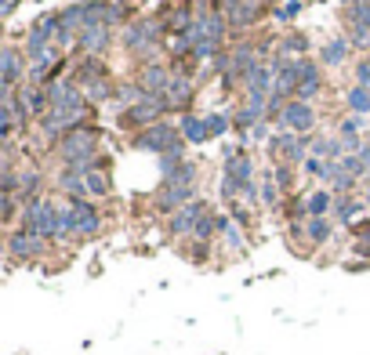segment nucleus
Segmentation results:
<instances>
[{"label": "nucleus", "instance_id": "f704fd0d", "mask_svg": "<svg viewBox=\"0 0 370 355\" xmlns=\"http://www.w3.org/2000/svg\"><path fill=\"white\" fill-rule=\"evenodd\" d=\"M207 123H211V135L214 138H222V135L232 131V116H225V113H207Z\"/></svg>", "mask_w": 370, "mask_h": 355}, {"label": "nucleus", "instance_id": "49530a36", "mask_svg": "<svg viewBox=\"0 0 370 355\" xmlns=\"http://www.w3.org/2000/svg\"><path fill=\"white\" fill-rule=\"evenodd\" d=\"M366 207H370V178H366Z\"/></svg>", "mask_w": 370, "mask_h": 355}, {"label": "nucleus", "instance_id": "f3484780", "mask_svg": "<svg viewBox=\"0 0 370 355\" xmlns=\"http://www.w3.org/2000/svg\"><path fill=\"white\" fill-rule=\"evenodd\" d=\"M145 98V91L138 87V84H120L116 87V94H113V102H109V109L116 113V116H128L138 102Z\"/></svg>", "mask_w": 370, "mask_h": 355}, {"label": "nucleus", "instance_id": "20e7f679", "mask_svg": "<svg viewBox=\"0 0 370 355\" xmlns=\"http://www.w3.org/2000/svg\"><path fill=\"white\" fill-rule=\"evenodd\" d=\"M47 98H51V113H80L87 109V98H84V87L73 80V77H62L47 87Z\"/></svg>", "mask_w": 370, "mask_h": 355}, {"label": "nucleus", "instance_id": "473e14b6", "mask_svg": "<svg viewBox=\"0 0 370 355\" xmlns=\"http://www.w3.org/2000/svg\"><path fill=\"white\" fill-rule=\"evenodd\" d=\"M298 15H301V0H284V4H276V8H272V18H276V22H284V26L294 22Z\"/></svg>", "mask_w": 370, "mask_h": 355}, {"label": "nucleus", "instance_id": "37998d69", "mask_svg": "<svg viewBox=\"0 0 370 355\" xmlns=\"http://www.w3.org/2000/svg\"><path fill=\"white\" fill-rule=\"evenodd\" d=\"M337 135H359V120L356 116H345L342 123H337Z\"/></svg>", "mask_w": 370, "mask_h": 355}, {"label": "nucleus", "instance_id": "a18cd8bd", "mask_svg": "<svg viewBox=\"0 0 370 355\" xmlns=\"http://www.w3.org/2000/svg\"><path fill=\"white\" fill-rule=\"evenodd\" d=\"M359 159H363V167H366V174H370V145H363V152H359Z\"/></svg>", "mask_w": 370, "mask_h": 355}, {"label": "nucleus", "instance_id": "4c0bfd02", "mask_svg": "<svg viewBox=\"0 0 370 355\" xmlns=\"http://www.w3.org/2000/svg\"><path fill=\"white\" fill-rule=\"evenodd\" d=\"M349 44L359 51H370V26H349Z\"/></svg>", "mask_w": 370, "mask_h": 355}, {"label": "nucleus", "instance_id": "6ab92c4d", "mask_svg": "<svg viewBox=\"0 0 370 355\" xmlns=\"http://www.w3.org/2000/svg\"><path fill=\"white\" fill-rule=\"evenodd\" d=\"M258 11H262V4H254V0H243V4H236V8L225 11V15H229V26L243 33V29H251V26L258 22Z\"/></svg>", "mask_w": 370, "mask_h": 355}, {"label": "nucleus", "instance_id": "f03ea898", "mask_svg": "<svg viewBox=\"0 0 370 355\" xmlns=\"http://www.w3.org/2000/svg\"><path fill=\"white\" fill-rule=\"evenodd\" d=\"M102 131L95 123H84L77 131H69L62 142H55V156L62 164H73V159H84V156H95V145H99Z\"/></svg>", "mask_w": 370, "mask_h": 355}, {"label": "nucleus", "instance_id": "0eeeda50", "mask_svg": "<svg viewBox=\"0 0 370 355\" xmlns=\"http://www.w3.org/2000/svg\"><path fill=\"white\" fill-rule=\"evenodd\" d=\"M8 254H11V261H37L40 254H47V240L37 232L18 229L8 236Z\"/></svg>", "mask_w": 370, "mask_h": 355}, {"label": "nucleus", "instance_id": "7ed1b4c3", "mask_svg": "<svg viewBox=\"0 0 370 355\" xmlns=\"http://www.w3.org/2000/svg\"><path fill=\"white\" fill-rule=\"evenodd\" d=\"M193 98H196V80L181 69V62H171V84H167V91H164L167 109H178V113L185 116V113H193V109H189Z\"/></svg>", "mask_w": 370, "mask_h": 355}, {"label": "nucleus", "instance_id": "c9c22d12", "mask_svg": "<svg viewBox=\"0 0 370 355\" xmlns=\"http://www.w3.org/2000/svg\"><path fill=\"white\" fill-rule=\"evenodd\" d=\"M222 236H225V243H229V247H232L236 254H243V250H247V240H243V225L229 221V229H225Z\"/></svg>", "mask_w": 370, "mask_h": 355}, {"label": "nucleus", "instance_id": "79ce46f5", "mask_svg": "<svg viewBox=\"0 0 370 355\" xmlns=\"http://www.w3.org/2000/svg\"><path fill=\"white\" fill-rule=\"evenodd\" d=\"M0 200H4V225H11L18 214V196H0Z\"/></svg>", "mask_w": 370, "mask_h": 355}, {"label": "nucleus", "instance_id": "ea45409f", "mask_svg": "<svg viewBox=\"0 0 370 355\" xmlns=\"http://www.w3.org/2000/svg\"><path fill=\"white\" fill-rule=\"evenodd\" d=\"M272 178H276V185H280V192H291V188H294V171H291V164H276Z\"/></svg>", "mask_w": 370, "mask_h": 355}, {"label": "nucleus", "instance_id": "58836bf2", "mask_svg": "<svg viewBox=\"0 0 370 355\" xmlns=\"http://www.w3.org/2000/svg\"><path fill=\"white\" fill-rule=\"evenodd\" d=\"M327 188H330V192H352V188H356V178H352V174H345L342 167H337Z\"/></svg>", "mask_w": 370, "mask_h": 355}, {"label": "nucleus", "instance_id": "4be33fe9", "mask_svg": "<svg viewBox=\"0 0 370 355\" xmlns=\"http://www.w3.org/2000/svg\"><path fill=\"white\" fill-rule=\"evenodd\" d=\"M109 174L99 167V171H91V174H84V200H102V196H109Z\"/></svg>", "mask_w": 370, "mask_h": 355}, {"label": "nucleus", "instance_id": "a211bd4d", "mask_svg": "<svg viewBox=\"0 0 370 355\" xmlns=\"http://www.w3.org/2000/svg\"><path fill=\"white\" fill-rule=\"evenodd\" d=\"M102 77H109V69H106V62L102 58H87V55H80L77 58V66H73V80L84 87V84H91V80H102Z\"/></svg>", "mask_w": 370, "mask_h": 355}, {"label": "nucleus", "instance_id": "2f4dec72", "mask_svg": "<svg viewBox=\"0 0 370 355\" xmlns=\"http://www.w3.org/2000/svg\"><path fill=\"white\" fill-rule=\"evenodd\" d=\"M164 181H174V185H196V164H193V159H181L178 171H174L171 178H164Z\"/></svg>", "mask_w": 370, "mask_h": 355}, {"label": "nucleus", "instance_id": "a19ab883", "mask_svg": "<svg viewBox=\"0 0 370 355\" xmlns=\"http://www.w3.org/2000/svg\"><path fill=\"white\" fill-rule=\"evenodd\" d=\"M356 84H359V87H370V58L356 62Z\"/></svg>", "mask_w": 370, "mask_h": 355}, {"label": "nucleus", "instance_id": "f257e3e1", "mask_svg": "<svg viewBox=\"0 0 370 355\" xmlns=\"http://www.w3.org/2000/svg\"><path fill=\"white\" fill-rule=\"evenodd\" d=\"M135 149L142 152H157V156H167V152H181L185 156V138L174 123L160 120V123H152L145 127L142 135H135Z\"/></svg>", "mask_w": 370, "mask_h": 355}, {"label": "nucleus", "instance_id": "1a4fd4ad", "mask_svg": "<svg viewBox=\"0 0 370 355\" xmlns=\"http://www.w3.org/2000/svg\"><path fill=\"white\" fill-rule=\"evenodd\" d=\"M193 200H196V185H174V181H164L160 192H157V210L171 218L174 210H181L185 203H193Z\"/></svg>", "mask_w": 370, "mask_h": 355}, {"label": "nucleus", "instance_id": "2eb2a0df", "mask_svg": "<svg viewBox=\"0 0 370 355\" xmlns=\"http://www.w3.org/2000/svg\"><path fill=\"white\" fill-rule=\"evenodd\" d=\"M272 87H276V73H272L269 62H262V66H254L251 73L243 77V91L247 94H272Z\"/></svg>", "mask_w": 370, "mask_h": 355}, {"label": "nucleus", "instance_id": "c85d7f7f", "mask_svg": "<svg viewBox=\"0 0 370 355\" xmlns=\"http://www.w3.org/2000/svg\"><path fill=\"white\" fill-rule=\"evenodd\" d=\"M305 236H308V243H327L330 240V218H308L305 221Z\"/></svg>", "mask_w": 370, "mask_h": 355}, {"label": "nucleus", "instance_id": "b1692460", "mask_svg": "<svg viewBox=\"0 0 370 355\" xmlns=\"http://www.w3.org/2000/svg\"><path fill=\"white\" fill-rule=\"evenodd\" d=\"M40 185H44V178H40V171H37V167L22 171V174H18V200H22V203L37 200V196H40Z\"/></svg>", "mask_w": 370, "mask_h": 355}, {"label": "nucleus", "instance_id": "9d476101", "mask_svg": "<svg viewBox=\"0 0 370 355\" xmlns=\"http://www.w3.org/2000/svg\"><path fill=\"white\" fill-rule=\"evenodd\" d=\"M109 47H113V29L109 26H87L77 37V51L87 55V58H102Z\"/></svg>", "mask_w": 370, "mask_h": 355}, {"label": "nucleus", "instance_id": "39448f33", "mask_svg": "<svg viewBox=\"0 0 370 355\" xmlns=\"http://www.w3.org/2000/svg\"><path fill=\"white\" fill-rule=\"evenodd\" d=\"M167 116V102H164V94H145V98L128 113V116H120L123 127H138V131H145V127L152 123H160Z\"/></svg>", "mask_w": 370, "mask_h": 355}, {"label": "nucleus", "instance_id": "4468645a", "mask_svg": "<svg viewBox=\"0 0 370 355\" xmlns=\"http://www.w3.org/2000/svg\"><path fill=\"white\" fill-rule=\"evenodd\" d=\"M178 131H181L185 145H203L207 138H214V135H211V123H207V116H196V113H185V116H178Z\"/></svg>", "mask_w": 370, "mask_h": 355}, {"label": "nucleus", "instance_id": "a878e982", "mask_svg": "<svg viewBox=\"0 0 370 355\" xmlns=\"http://www.w3.org/2000/svg\"><path fill=\"white\" fill-rule=\"evenodd\" d=\"M345 102H349V113L352 116H366L370 113V87H349V94H345Z\"/></svg>", "mask_w": 370, "mask_h": 355}, {"label": "nucleus", "instance_id": "72a5a7b5", "mask_svg": "<svg viewBox=\"0 0 370 355\" xmlns=\"http://www.w3.org/2000/svg\"><path fill=\"white\" fill-rule=\"evenodd\" d=\"M337 167H342L345 174H352L356 181H359V178H370V174H366V167H363V159H359V152H349V156H342V159H337Z\"/></svg>", "mask_w": 370, "mask_h": 355}, {"label": "nucleus", "instance_id": "9b49d317", "mask_svg": "<svg viewBox=\"0 0 370 355\" xmlns=\"http://www.w3.org/2000/svg\"><path fill=\"white\" fill-rule=\"evenodd\" d=\"M203 214H207V203H203V200H193V203H185L181 210H174V214L167 218L171 236H193Z\"/></svg>", "mask_w": 370, "mask_h": 355}, {"label": "nucleus", "instance_id": "423d86ee", "mask_svg": "<svg viewBox=\"0 0 370 355\" xmlns=\"http://www.w3.org/2000/svg\"><path fill=\"white\" fill-rule=\"evenodd\" d=\"M69 214H73V236L77 240H91L102 232V214L91 200H66Z\"/></svg>", "mask_w": 370, "mask_h": 355}, {"label": "nucleus", "instance_id": "aec40b11", "mask_svg": "<svg viewBox=\"0 0 370 355\" xmlns=\"http://www.w3.org/2000/svg\"><path fill=\"white\" fill-rule=\"evenodd\" d=\"M337 200H334V192L323 185V188H313L305 196V207H308V218H327L330 214V207H334Z\"/></svg>", "mask_w": 370, "mask_h": 355}, {"label": "nucleus", "instance_id": "7c9ffc66", "mask_svg": "<svg viewBox=\"0 0 370 355\" xmlns=\"http://www.w3.org/2000/svg\"><path fill=\"white\" fill-rule=\"evenodd\" d=\"M258 200H262V207H276V203H280V185H276L272 174H262V181H258Z\"/></svg>", "mask_w": 370, "mask_h": 355}, {"label": "nucleus", "instance_id": "e433bc0d", "mask_svg": "<svg viewBox=\"0 0 370 355\" xmlns=\"http://www.w3.org/2000/svg\"><path fill=\"white\" fill-rule=\"evenodd\" d=\"M320 91H323V77H320V80H301V84H298V94H294V98H298V102H313Z\"/></svg>", "mask_w": 370, "mask_h": 355}, {"label": "nucleus", "instance_id": "5701e85b", "mask_svg": "<svg viewBox=\"0 0 370 355\" xmlns=\"http://www.w3.org/2000/svg\"><path fill=\"white\" fill-rule=\"evenodd\" d=\"M113 94H116V87L109 84V77L84 84V98H87V106H102V102H113Z\"/></svg>", "mask_w": 370, "mask_h": 355}, {"label": "nucleus", "instance_id": "393cba45", "mask_svg": "<svg viewBox=\"0 0 370 355\" xmlns=\"http://www.w3.org/2000/svg\"><path fill=\"white\" fill-rule=\"evenodd\" d=\"M349 40H342V37H337V40H327L323 47H320V66H342V62L349 58Z\"/></svg>", "mask_w": 370, "mask_h": 355}, {"label": "nucleus", "instance_id": "c756f323", "mask_svg": "<svg viewBox=\"0 0 370 355\" xmlns=\"http://www.w3.org/2000/svg\"><path fill=\"white\" fill-rule=\"evenodd\" d=\"M308 47H313V44H308V37H305V33H298V29L280 40V51H287L291 58H305V55H308Z\"/></svg>", "mask_w": 370, "mask_h": 355}, {"label": "nucleus", "instance_id": "f8f14e48", "mask_svg": "<svg viewBox=\"0 0 370 355\" xmlns=\"http://www.w3.org/2000/svg\"><path fill=\"white\" fill-rule=\"evenodd\" d=\"M316 109H313V102H291L287 106V113H284V127H287V131H294V135H313V127H316Z\"/></svg>", "mask_w": 370, "mask_h": 355}, {"label": "nucleus", "instance_id": "c03bdc74", "mask_svg": "<svg viewBox=\"0 0 370 355\" xmlns=\"http://www.w3.org/2000/svg\"><path fill=\"white\" fill-rule=\"evenodd\" d=\"M18 8V0H0V18H11Z\"/></svg>", "mask_w": 370, "mask_h": 355}, {"label": "nucleus", "instance_id": "ddd939ff", "mask_svg": "<svg viewBox=\"0 0 370 355\" xmlns=\"http://www.w3.org/2000/svg\"><path fill=\"white\" fill-rule=\"evenodd\" d=\"M135 84H138L145 94H164L167 84H171V66H164V62H145V66H138Z\"/></svg>", "mask_w": 370, "mask_h": 355}, {"label": "nucleus", "instance_id": "dca6fc26", "mask_svg": "<svg viewBox=\"0 0 370 355\" xmlns=\"http://www.w3.org/2000/svg\"><path fill=\"white\" fill-rule=\"evenodd\" d=\"M225 174L236 178V181H243L247 188L258 185V181H254V159L247 156V152H229V156H225Z\"/></svg>", "mask_w": 370, "mask_h": 355}, {"label": "nucleus", "instance_id": "bb28decb", "mask_svg": "<svg viewBox=\"0 0 370 355\" xmlns=\"http://www.w3.org/2000/svg\"><path fill=\"white\" fill-rule=\"evenodd\" d=\"M203 29H207V37H211V40H218V44H222L232 26H229V15H225V11H211L207 22H203Z\"/></svg>", "mask_w": 370, "mask_h": 355}, {"label": "nucleus", "instance_id": "412c9836", "mask_svg": "<svg viewBox=\"0 0 370 355\" xmlns=\"http://www.w3.org/2000/svg\"><path fill=\"white\" fill-rule=\"evenodd\" d=\"M366 210H370L366 203L349 200V196H342V200L334 203V218L342 221V225H349V229H356V225H359V214H366Z\"/></svg>", "mask_w": 370, "mask_h": 355}, {"label": "nucleus", "instance_id": "6e6552de", "mask_svg": "<svg viewBox=\"0 0 370 355\" xmlns=\"http://www.w3.org/2000/svg\"><path fill=\"white\" fill-rule=\"evenodd\" d=\"M26 51H18L15 44H4L0 51V87H18L22 77H29V58H22Z\"/></svg>", "mask_w": 370, "mask_h": 355}, {"label": "nucleus", "instance_id": "cd10ccee", "mask_svg": "<svg viewBox=\"0 0 370 355\" xmlns=\"http://www.w3.org/2000/svg\"><path fill=\"white\" fill-rule=\"evenodd\" d=\"M301 167L313 174V178H320L323 185H330V178H334V171H337V164H330V159H320V156H308Z\"/></svg>", "mask_w": 370, "mask_h": 355}]
</instances>
